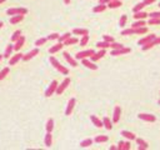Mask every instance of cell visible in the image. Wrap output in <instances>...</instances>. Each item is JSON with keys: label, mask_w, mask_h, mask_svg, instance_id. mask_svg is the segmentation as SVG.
I'll return each instance as SVG.
<instances>
[{"label": "cell", "mask_w": 160, "mask_h": 150, "mask_svg": "<svg viewBox=\"0 0 160 150\" xmlns=\"http://www.w3.org/2000/svg\"><path fill=\"white\" fill-rule=\"evenodd\" d=\"M50 63H52V65H53L54 68H55V69H56L58 71H59V73L64 74V75H68V74H69V70H68L64 65H61V64H60L59 61H58L54 56H50Z\"/></svg>", "instance_id": "6da1fadb"}, {"label": "cell", "mask_w": 160, "mask_h": 150, "mask_svg": "<svg viewBox=\"0 0 160 150\" xmlns=\"http://www.w3.org/2000/svg\"><path fill=\"white\" fill-rule=\"evenodd\" d=\"M6 14L8 15H25L28 14V10H26L25 8H13V9H8L6 10Z\"/></svg>", "instance_id": "7a4b0ae2"}, {"label": "cell", "mask_w": 160, "mask_h": 150, "mask_svg": "<svg viewBox=\"0 0 160 150\" xmlns=\"http://www.w3.org/2000/svg\"><path fill=\"white\" fill-rule=\"evenodd\" d=\"M58 81L56 80H53L52 81V84L49 85V88L46 89V91H45V96L46 98H49V96H52V95L54 94V93H56V89H58Z\"/></svg>", "instance_id": "3957f363"}, {"label": "cell", "mask_w": 160, "mask_h": 150, "mask_svg": "<svg viewBox=\"0 0 160 150\" xmlns=\"http://www.w3.org/2000/svg\"><path fill=\"white\" fill-rule=\"evenodd\" d=\"M95 52L93 49H89V50H84V52H79L75 55V59L76 60H81V59H85V58H88V56H91V55H94Z\"/></svg>", "instance_id": "277c9868"}, {"label": "cell", "mask_w": 160, "mask_h": 150, "mask_svg": "<svg viewBox=\"0 0 160 150\" xmlns=\"http://www.w3.org/2000/svg\"><path fill=\"white\" fill-rule=\"evenodd\" d=\"M69 84H70V79H69V78H65V79L63 80V83H61L60 85H58L56 94H58V95H61V94L64 93V90H65L66 88L69 86Z\"/></svg>", "instance_id": "5b68a950"}, {"label": "cell", "mask_w": 160, "mask_h": 150, "mask_svg": "<svg viewBox=\"0 0 160 150\" xmlns=\"http://www.w3.org/2000/svg\"><path fill=\"white\" fill-rule=\"evenodd\" d=\"M131 49L130 48H121V49H113L111 52V55L113 56H118V55H124V54H128L130 53Z\"/></svg>", "instance_id": "8992f818"}, {"label": "cell", "mask_w": 160, "mask_h": 150, "mask_svg": "<svg viewBox=\"0 0 160 150\" xmlns=\"http://www.w3.org/2000/svg\"><path fill=\"white\" fill-rule=\"evenodd\" d=\"M156 38V35L155 34H150V35H146V36H144L143 39H140L139 40V45H145V44H149V43H151L153 40H154Z\"/></svg>", "instance_id": "52a82bcc"}, {"label": "cell", "mask_w": 160, "mask_h": 150, "mask_svg": "<svg viewBox=\"0 0 160 150\" xmlns=\"http://www.w3.org/2000/svg\"><path fill=\"white\" fill-rule=\"evenodd\" d=\"M75 99L74 98H71L70 100H69V103H68V106H66V110H65V115L66 117H69V115L73 112V110H74V106H75Z\"/></svg>", "instance_id": "ba28073f"}, {"label": "cell", "mask_w": 160, "mask_h": 150, "mask_svg": "<svg viewBox=\"0 0 160 150\" xmlns=\"http://www.w3.org/2000/svg\"><path fill=\"white\" fill-rule=\"evenodd\" d=\"M38 54H39V49H38V46H36L35 49L31 50V52H29L28 54H25V55L23 56V60H24V61H28V60H30V59H33V58L35 56V55H38Z\"/></svg>", "instance_id": "9c48e42d"}, {"label": "cell", "mask_w": 160, "mask_h": 150, "mask_svg": "<svg viewBox=\"0 0 160 150\" xmlns=\"http://www.w3.org/2000/svg\"><path fill=\"white\" fill-rule=\"evenodd\" d=\"M63 56H64V59H65V60L68 61V63H69V64H70V65H71V66H74V68H75V66H78V63H76V59H74V58H71V56H70V54H69V53H66V52H64V53H63Z\"/></svg>", "instance_id": "30bf717a"}, {"label": "cell", "mask_w": 160, "mask_h": 150, "mask_svg": "<svg viewBox=\"0 0 160 150\" xmlns=\"http://www.w3.org/2000/svg\"><path fill=\"white\" fill-rule=\"evenodd\" d=\"M138 117H139V119H141V120H145L149 123H154L156 120L155 115H153V114H139Z\"/></svg>", "instance_id": "8fae6325"}, {"label": "cell", "mask_w": 160, "mask_h": 150, "mask_svg": "<svg viewBox=\"0 0 160 150\" xmlns=\"http://www.w3.org/2000/svg\"><path fill=\"white\" fill-rule=\"evenodd\" d=\"M159 44H160V38H155V39L153 40L151 43H149V44H145V45H143V46H141V49L145 52V50H149L150 48H153L154 45H159Z\"/></svg>", "instance_id": "7c38bea8"}, {"label": "cell", "mask_w": 160, "mask_h": 150, "mask_svg": "<svg viewBox=\"0 0 160 150\" xmlns=\"http://www.w3.org/2000/svg\"><path fill=\"white\" fill-rule=\"evenodd\" d=\"M24 43H25V36H20L18 40L15 42V45H14V50H16V52H19L20 49L23 48V45H24Z\"/></svg>", "instance_id": "4fadbf2b"}, {"label": "cell", "mask_w": 160, "mask_h": 150, "mask_svg": "<svg viewBox=\"0 0 160 150\" xmlns=\"http://www.w3.org/2000/svg\"><path fill=\"white\" fill-rule=\"evenodd\" d=\"M81 61H83V65L84 66L89 68V69H91V70H96L98 69V65H95L94 61H89L86 58H85V59H81Z\"/></svg>", "instance_id": "5bb4252c"}, {"label": "cell", "mask_w": 160, "mask_h": 150, "mask_svg": "<svg viewBox=\"0 0 160 150\" xmlns=\"http://www.w3.org/2000/svg\"><path fill=\"white\" fill-rule=\"evenodd\" d=\"M23 56H24V55H23L21 53H18V54H15V55H14V56L11 58V59L9 60V65H15V64L18 63V61H20V60L23 59Z\"/></svg>", "instance_id": "9a60e30c"}, {"label": "cell", "mask_w": 160, "mask_h": 150, "mask_svg": "<svg viewBox=\"0 0 160 150\" xmlns=\"http://www.w3.org/2000/svg\"><path fill=\"white\" fill-rule=\"evenodd\" d=\"M105 53H106V52H105V49H101L99 53H95L94 55H91V56H90L91 61H98L99 59H101V58H103V56L105 55Z\"/></svg>", "instance_id": "2e32d148"}, {"label": "cell", "mask_w": 160, "mask_h": 150, "mask_svg": "<svg viewBox=\"0 0 160 150\" xmlns=\"http://www.w3.org/2000/svg\"><path fill=\"white\" fill-rule=\"evenodd\" d=\"M90 120L93 121V124H94L96 128H101V127H104V123L101 121L99 118H96V117H95V115H90Z\"/></svg>", "instance_id": "e0dca14e"}, {"label": "cell", "mask_w": 160, "mask_h": 150, "mask_svg": "<svg viewBox=\"0 0 160 150\" xmlns=\"http://www.w3.org/2000/svg\"><path fill=\"white\" fill-rule=\"evenodd\" d=\"M120 114H121L120 106H115V109H114V115H113V121L114 123H118L119 120H120Z\"/></svg>", "instance_id": "ac0fdd59"}, {"label": "cell", "mask_w": 160, "mask_h": 150, "mask_svg": "<svg viewBox=\"0 0 160 150\" xmlns=\"http://www.w3.org/2000/svg\"><path fill=\"white\" fill-rule=\"evenodd\" d=\"M106 5H108V8H110V9H115V8H120L123 4H121L120 0H110Z\"/></svg>", "instance_id": "d6986e66"}, {"label": "cell", "mask_w": 160, "mask_h": 150, "mask_svg": "<svg viewBox=\"0 0 160 150\" xmlns=\"http://www.w3.org/2000/svg\"><path fill=\"white\" fill-rule=\"evenodd\" d=\"M137 140V144L139 145V150H144V149H148V143H146L145 140H143L141 138H137L135 139Z\"/></svg>", "instance_id": "ffe728a7"}, {"label": "cell", "mask_w": 160, "mask_h": 150, "mask_svg": "<svg viewBox=\"0 0 160 150\" xmlns=\"http://www.w3.org/2000/svg\"><path fill=\"white\" fill-rule=\"evenodd\" d=\"M63 46H64V43H59V44H56V45H54V46L50 48V49H49V53H50V54H55V53L59 52V50L63 49Z\"/></svg>", "instance_id": "44dd1931"}, {"label": "cell", "mask_w": 160, "mask_h": 150, "mask_svg": "<svg viewBox=\"0 0 160 150\" xmlns=\"http://www.w3.org/2000/svg\"><path fill=\"white\" fill-rule=\"evenodd\" d=\"M45 146L46 148H50L52 146V144H53V136H52V133H49L48 131L46 133V135H45Z\"/></svg>", "instance_id": "7402d4cb"}, {"label": "cell", "mask_w": 160, "mask_h": 150, "mask_svg": "<svg viewBox=\"0 0 160 150\" xmlns=\"http://www.w3.org/2000/svg\"><path fill=\"white\" fill-rule=\"evenodd\" d=\"M23 19H24V15H14V16H11V18H10V24L15 25V24L23 21Z\"/></svg>", "instance_id": "603a6c76"}, {"label": "cell", "mask_w": 160, "mask_h": 150, "mask_svg": "<svg viewBox=\"0 0 160 150\" xmlns=\"http://www.w3.org/2000/svg\"><path fill=\"white\" fill-rule=\"evenodd\" d=\"M133 16H134V19H135V20H144V19L146 18V16H148V14H146V13H144V11L141 10V11L134 13V15H133Z\"/></svg>", "instance_id": "cb8c5ba5"}, {"label": "cell", "mask_w": 160, "mask_h": 150, "mask_svg": "<svg viewBox=\"0 0 160 150\" xmlns=\"http://www.w3.org/2000/svg\"><path fill=\"white\" fill-rule=\"evenodd\" d=\"M121 135L124 136V138L129 139V140H135V139H137V136H135V134H133V133H130V131H127V130L121 131Z\"/></svg>", "instance_id": "d4e9b609"}, {"label": "cell", "mask_w": 160, "mask_h": 150, "mask_svg": "<svg viewBox=\"0 0 160 150\" xmlns=\"http://www.w3.org/2000/svg\"><path fill=\"white\" fill-rule=\"evenodd\" d=\"M14 50V45H11V44H9L8 46H6L5 49V53H4V58L5 59H9L10 55H11V52Z\"/></svg>", "instance_id": "484cf974"}, {"label": "cell", "mask_w": 160, "mask_h": 150, "mask_svg": "<svg viewBox=\"0 0 160 150\" xmlns=\"http://www.w3.org/2000/svg\"><path fill=\"white\" fill-rule=\"evenodd\" d=\"M108 8V5L106 4H99V5H96L95 8L93 9V11L94 13H101V11H104L105 9Z\"/></svg>", "instance_id": "4316f807"}, {"label": "cell", "mask_w": 160, "mask_h": 150, "mask_svg": "<svg viewBox=\"0 0 160 150\" xmlns=\"http://www.w3.org/2000/svg\"><path fill=\"white\" fill-rule=\"evenodd\" d=\"M45 128H46V131H49V133H52V131H53V129H54V120H53L52 118H50L49 120L46 121Z\"/></svg>", "instance_id": "83f0119b"}, {"label": "cell", "mask_w": 160, "mask_h": 150, "mask_svg": "<svg viewBox=\"0 0 160 150\" xmlns=\"http://www.w3.org/2000/svg\"><path fill=\"white\" fill-rule=\"evenodd\" d=\"M73 34H75V35H88L89 31L86 29H74Z\"/></svg>", "instance_id": "f1b7e54d"}, {"label": "cell", "mask_w": 160, "mask_h": 150, "mask_svg": "<svg viewBox=\"0 0 160 150\" xmlns=\"http://www.w3.org/2000/svg\"><path fill=\"white\" fill-rule=\"evenodd\" d=\"M144 25H146V23L144 21V20H137V21L131 25V28L133 29H138V28H141V26H144Z\"/></svg>", "instance_id": "f546056e"}, {"label": "cell", "mask_w": 160, "mask_h": 150, "mask_svg": "<svg viewBox=\"0 0 160 150\" xmlns=\"http://www.w3.org/2000/svg\"><path fill=\"white\" fill-rule=\"evenodd\" d=\"M108 136L106 135H99V136H96V138L94 139V141L95 143H106L108 141Z\"/></svg>", "instance_id": "4dcf8cb0"}, {"label": "cell", "mask_w": 160, "mask_h": 150, "mask_svg": "<svg viewBox=\"0 0 160 150\" xmlns=\"http://www.w3.org/2000/svg\"><path fill=\"white\" fill-rule=\"evenodd\" d=\"M103 123H104V127L106 128L108 130H111V129H113V124H111V121H110V119L109 118H104Z\"/></svg>", "instance_id": "1f68e13d"}, {"label": "cell", "mask_w": 160, "mask_h": 150, "mask_svg": "<svg viewBox=\"0 0 160 150\" xmlns=\"http://www.w3.org/2000/svg\"><path fill=\"white\" fill-rule=\"evenodd\" d=\"M78 42H79V40H78L76 38H71V36H70L69 39L64 42V45H74V44H76Z\"/></svg>", "instance_id": "d6a6232c"}, {"label": "cell", "mask_w": 160, "mask_h": 150, "mask_svg": "<svg viewBox=\"0 0 160 150\" xmlns=\"http://www.w3.org/2000/svg\"><path fill=\"white\" fill-rule=\"evenodd\" d=\"M96 46L99 48V49H106V48L110 46V43H108V42H99V43H96Z\"/></svg>", "instance_id": "836d02e7"}, {"label": "cell", "mask_w": 160, "mask_h": 150, "mask_svg": "<svg viewBox=\"0 0 160 150\" xmlns=\"http://www.w3.org/2000/svg\"><path fill=\"white\" fill-rule=\"evenodd\" d=\"M91 144H93V140H91V139H85V140L80 143V146L81 148H88V146H90Z\"/></svg>", "instance_id": "e575fe53"}, {"label": "cell", "mask_w": 160, "mask_h": 150, "mask_svg": "<svg viewBox=\"0 0 160 150\" xmlns=\"http://www.w3.org/2000/svg\"><path fill=\"white\" fill-rule=\"evenodd\" d=\"M144 6H145V4H144V3H139V4H137V5L134 6V8H133V11H134V13L141 11V10L144 9Z\"/></svg>", "instance_id": "d590c367"}, {"label": "cell", "mask_w": 160, "mask_h": 150, "mask_svg": "<svg viewBox=\"0 0 160 150\" xmlns=\"http://www.w3.org/2000/svg\"><path fill=\"white\" fill-rule=\"evenodd\" d=\"M133 34H137V30L135 29H125L121 31V35H133Z\"/></svg>", "instance_id": "8d00e7d4"}, {"label": "cell", "mask_w": 160, "mask_h": 150, "mask_svg": "<svg viewBox=\"0 0 160 150\" xmlns=\"http://www.w3.org/2000/svg\"><path fill=\"white\" fill-rule=\"evenodd\" d=\"M20 36H21V31H20V30H16V31H14V34L11 35V42H16Z\"/></svg>", "instance_id": "74e56055"}, {"label": "cell", "mask_w": 160, "mask_h": 150, "mask_svg": "<svg viewBox=\"0 0 160 150\" xmlns=\"http://www.w3.org/2000/svg\"><path fill=\"white\" fill-rule=\"evenodd\" d=\"M88 42H89V34L88 35H83V38L80 40V46H85L88 44Z\"/></svg>", "instance_id": "f35d334b"}, {"label": "cell", "mask_w": 160, "mask_h": 150, "mask_svg": "<svg viewBox=\"0 0 160 150\" xmlns=\"http://www.w3.org/2000/svg\"><path fill=\"white\" fill-rule=\"evenodd\" d=\"M149 25H160V18H150Z\"/></svg>", "instance_id": "ab89813d"}, {"label": "cell", "mask_w": 160, "mask_h": 150, "mask_svg": "<svg viewBox=\"0 0 160 150\" xmlns=\"http://www.w3.org/2000/svg\"><path fill=\"white\" fill-rule=\"evenodd\" d=\"M9 74V68H4L1 71H0V80L5 79V76Z\"/></svg>", "instance_id": "60d3db41"}, {"label": "cell", "mask_w": 160, "mask_h": 150, "mask_svg": "<svg viewBox=\"0 0 160 150\" xmlns=\"http://www.w3.org/2000/svg\"><path fill=\"white\" fill-rule=\"evenodd\" d=\"M70 36H71V34H70V33H65V34H64V35H61V36H60L58 40H59V43H64V42H65V40H68V39H69Z\"/></svg>", "instance_id": "b9f144b4"}, {"label": "cell", "mask_w": 160, "mask_h": 150, "mask_svg": "<svg viewBox=\"0 0 160 150\" xmlns=\"http://www.w3.org/2000/svg\"><path fill=\"white\" fill-rule=\"evenodd\" d=\"M46 40H48V38H40L39 40H36L35 42V45L36 46H42V45H44V44L46 43Z\"/></svg>", "instance_id": "7bdbcfd3"}, {"label": "cell", "mask_w": 160, "mask_h": 150, "mask_svg": "<svg viewBox=\"0 0 160 150\" xmlns=\"http://www.w3.org/2000/svg\"><path fill=\"white\" fill-rule=\"evenodd\" d=\"M127 20H128V16H127V15H121L120 21H119V25H120L121 28H124L125 24H127Z\"/></svg>", "instance_id": "ee69618b"}, {"label": "cell", "mask_w": 160, "mask_h": 150, "mask_svg": "<svg viewBox=\"0 0 160 150\" xmlns=\"http://www.w3.org/2000/svg\"><path fill=\"white\" fill-rule=\"evenodd\" d=\"M135 30H137L138 35H141V34H146V33H148V28H145V26H141V28H138Z\"/></svg>", "instance_id": "f6af8a7d"}, {"label": "cell", "mask_w": 160, "mask_h": 150, "mask_svg": "<svg viewBox=\"0 0 160 150\" xmlns=\"http://www.w3.org/2000/svg\"><path fill=\"white\" fill-rule=\"evenodd\" d=\"M60 38L59 34H56V33H53V34H50L49 36H48V40H58Z\"/></svg>", "instance_id": "bcb514c9"}, {"label": "cell", "mask_w": 160, "mask_h": 150, "mask_svg": "<svg viewBox=\"0 0 160 150\" xmlns=\"http://www.w3.org/2000/svg\"><path fill=\"white\" fill-rule=\"evenodd\" d=\"M110 48H113V49H121V48H124V45H123V44H119V43H111Z\"/></svg>", "instance_id": "7dc6e473"}, {"label": "cell", "mask_w": 160, "mask_h": 150, "mask_svg": "<svg viewBox=\"0 0 160 150\" xmlns=\"http://www.w3.org/2000/svg\"><path fill=\"white\" fill-rule=\"evenodd\" d=\"M104 38V40H105V42H108V43H114V38L113 36H110V35H104L103 36Z\"/></svg>", "instance_id": "c3c4849f"}, {"label": "cell", "mask_w": 160, "mask_h": 150, "mask_svg": "<svg viewBox=\"0 0 160 150\" xmlns=\"http://www.w3.org/2000/svg\"><path fill=\"white\" fill-rule=\"evenodd\" d=\"M150 18H160V11H154L151 13V14H149Z\"/></svg>", "instance_id": "681fc988"}, {"label": "cell", "mask_w": 160, "mask_h": 150, "mask_svg": "<svg viewBox=\"0 0 160 150\" xmlns=\"http://www.w3.org/2000/svg\"><path fill=\"white\" fill-rule=\"evenodd\" d=\"M155 1H156V0H144L143 3H144L145 5H150V4H154Z\"/></svg>", "instance_id": "f907efd6"}, {"label": "cell", "mask_w": 160, "mask_h": 150, "mask_svg": "<svg viewBox=\"0 0 160 150\" xmlns=\"http://www.w3.org/2000/svg\"><path fill=\"white\" fill-rule=\"evenodd\" d=\"M130 149V143H124L123 145V150H129Z\"/></svg>", "instance_id": "816d5d0a"}, {"label": "cell", "mask_w": 160, "mask_h": 150, "mask_svg": "<svg viewBox=\"0 0 160 150\" xmlns=\"http://www.w3.org/2000/svg\"><path fill=\"white\" fill-rule=\"evenodd\" d=\"M123 145H124V141H120V143H119V145H118V149L123 150Z\"/></svg>", "instance_id": "f5cc1de1"}, {"label": "cell", "mask_w": 160, "mask_h": 150, "mask_svg": "<svg viewBox=\"0 0 160 150\" xmlns=\"http://www.w3.org/2000/svg\"><path fill=\"white\" fill-rule=\"evenodd\" d=\"M109 1H110V0H100V1H99V4H108Z\"/></svg>", "instance_id": "db71d44e"}, {"label": "cell", "mask_w": 160, "mask_h": 150, "mask_svg": "<svg viewBox=\"0 0 160 150\" xmlns=\"http://www.w3.org/2000/svg\"><path fill=\"white\" fill-rule=\"evenodd\" d=\"M118 148H116V146H110V150H116Z\"/></svg>", "instance_id": "11a10c76"}, {"label": "cell", "mask_w": 160, "mask_h": 150, "mask_svg": "<svg viewBox=\"0 0 160 150\" xmlns=\"http://www.w3.org/2000/svg\"><path fill=\"white\" fill-rule=\"evenodd\" d=\"M64 3L68 5V4H70V0H64Z\"/></svg>", "instance_id": "9f6ffc18"}, {"label": "cell", "mask_w": 160, "mask_h": 150, "mask_svg": "<svg viewBox=\"0 0 160 150\" xmlns=\"http://www.w3.org/2000/svg\"><path fill=\"white\" fill-rule=\"evenodd\" d=\"M3 58H4V55H1V54H0V61L3 60Z\"/></svg>", "instance_id": "6f0895ef"}, {"label": "cell", "mask_w": 160, "mask_h": 150, "mask_svg": "<svg viewBox=\"0 0 160 150\" xmlns=\"http://www.w3.org/2000/svg\"><path fill=\"white\" fill-rule=\"evenodd\" d=\"M3 25H4V24H3V21H0V28H3Z\"/></svg>", "instance_id": "680465c9"}, {"label": "cell", "mask_w": 160, "mask_h": 150, "mask_svg": "<svg viewBox=\"0 0 160 150\" xmlns=\"http://www.w3.org/2000/svg\"><path fill=\"white\" fill-rule=\"evenodd\" d=\"M5 1V0H0V4H3V3H4Z\"/></svg>", "instance_id": "91938a15"}, {"label": "cell", "mask_w": 160, "mask_h": 150, "mask_svg": "<svg viewBox=\"0 0 160 150\" xmlns=\"http://www.w3.org/2000/svg\"><path fill=\"white\" fill-rule=\"evenodd\" d=\"M158 6H159V8H160V3H159V5H158Z\"/></svg>", "instance_id": "94428289"}, {"label": "cell", "mask_w": 160, "mask_h": 150, "mask_svg": "<svg viewBox=\"0 0 160 150\" xmlns=\"http://www.w3.org/2000/svg\"><path fill=\"white\" fill-rule=\"evenodd\" d=\"M159 105H160V100H159Z\"/></svg>", "instance_id": "6125c7cd"}]
</instances>
